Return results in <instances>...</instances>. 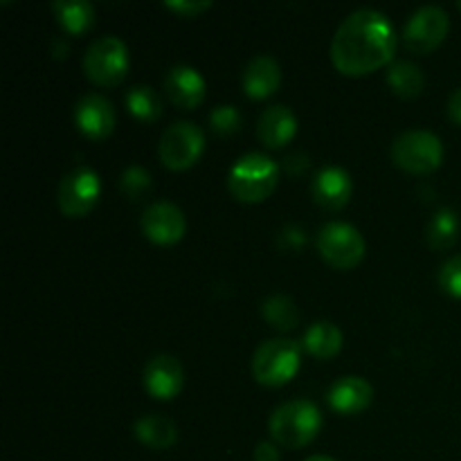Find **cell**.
<instances>
[{"instance_id":"6da1fadb","label":"cell","mask_w":461,"mask_h":461,"mask_svg":"<svg viewBox=\"0 0 461 461\" xmlns=\"http://www.w3.org/2000/svg\"><path fill=\"white\" fill-rule=\"evenodd\" d=\"M396 34L390 18L376 9H356L340 23L331 41V61L342 75L360 77L387 66Z\"/></svg>"},{"instance_id":"7a4b0ae2","label":"cell","mask_w":461,"mask_h":461,"mask_svg":"<svg viewBox=\"0 0 461 461\" xmlns=\"http://www.w3.org/2000/svg\"><path fill=\"white\" fill-rule=\"evenodd\" d=\"M270 435L284 448H304L318 437L322 428V414L315 403L306 399L286 401L270 417Z\"/></svg>"},{"instance_id":"3957f363","label":"cell","mask_w":461,"mask_h":461,"mask_svg":"<svg viewBox=\"0 0 461 461\" xmlns=\"http://www.w3.org/2000/svg\"><path fill=\"white\" fill-rule=\"evenodd\" d=\"M279 183V167L264 153H246L232 165L228 187L241 203H261L275 192Z\"/></svg>"},{"instance_id":"277c9868","label":"cell","mask_w":461,"mask_h":461,"mask_svg":"<svg viewBox=\"0 0 461 461\" xmlns=\"http://www.w3.org/2000/svg\"><path fill=\"white\" fill-rule=\"evenodd\" d=\"M302 351L295 340L288 338H273L257 347L252 356V376L268 387L286 385L293 381L300 369Z\"/></svg>"},{"instance_id":"5b68a950","label":"cell","mask_w":461,"mask_h":461,"mask_svg":"<svg viewBox=\"0 0 461 461\" xmlns=\"http://www.w3.org/2000/svg\"><path fill=\"white\" fill-rule=\"evenodd\" d=\"M392 160L410 174H430L444 162V144L432 131H405L392 144Z\"/></svg>"},{"instance_id":"8992f818","label":"cell","mask_w":461,"mask_h":461,"mask_svg":"<svg viewBox=\"0 0 461 461\" xmlns=\"http://www.w3.org/2000/svg\"><path fill=\"white\" fill-rule=\"evenodd\" d=\"M84 72L93 84L117 86L129 72V48L120 36H99L84 54Z\"/></svg>"},{"instance_id":"52a82bcc","label":"cell","mask_w":461,"mask_h":461,"mask_svg":"<svg viewBox=\"0 0 461 461\" xmlns=\"http://www.w3.org/2000/svg\"><path fill=\"white\" fill-rule=\"evenodd\" d=\"M205 149V133L194 122H176L167 126L160 138L158 156L171 171H185L194 167Z\"/></svg>"},{"instance_id":"ba28073f","label":"cell","mask_w":461,"mask_h":461,"mask_svg":"<svg viewBox=\"0 0 461 461\" xmlns=\"http://www.w3.org/2000/svg\"><path fill=\"white\" fill-rule=\"evenodd\" d=\"M318 250L329 266L349 270L365 257V239L354 225L333 221L318 232Z\"/></svg>"},{"instance_id":"9c48e42d","label":"cell","mask_w":461,"mask_h":461,"mask_svg":"<svg viewBox=\"0 0 461 461\" xmlns=\"http://www.w3.org/2000/svg\"><path fill=\"white\" fill-rule=\"evenodd\" d=\"M450 18L437 5H426V7L417 9L405 23L403 41L405 48L414 54H428L432 50L439 48L444 39L448 36Z\"/></svg>"},{"instance_id":"30bf717a","label":"cell","mask_w":461,"mask_h":461,"mask_svg":"<svg viewBox=\"0 0 461 461\" xmlns=\"http://www.w3.org/2000/svg\"><path fill=\"white\" fill-rule=\"evenodd\" d=\"M102 183L90 167H77L68 171L59 185V207L70 219L86 216L99 201Z\"/></svg>"},{"instance_id":"8fae6325","label":"cell","mask_w":461,"mask_h":461,"mask_svg":"<svg viewBox=\"0 0 461 461\" xmlns=\"http://www.w3.org/2000/svg\"><path fill=\"white\" fill-rule=\"evenodd\" d=\"M140 228L153 243L174 246L185 237L187 225H185V214L178 205L169 201H156L144 210Z\"/></svg>"},{"instance_id":"7c38bea8","label":"cell","mask_w":461,"mask_h":461,"mask_svg":"<svg viewBox=\"0 0 461 461\" xmlns=\"http://www.w3.org/2000/svg\"><path fill=\"white\" fill-rule=\"evenodd\" d=\"M75 122L90 140H104L115 129V108L104 95L86 93L75 106Z\"/></svg>"},{"instance_id":"4fadbf2b","label":"cell","mask_w":461,"mask_h":461,"mask_svg":"<svg viewBox=\"0 0 461 461\" xmlns=\"http://www.w3.org/2000/svg\"><path fill=\"white\" fill-rule=\"evenodd\" d=\"M185 372L178 358L169 354H158L144 367V387L158 401H169L183 390Z\"/></svg>"},{"instance_id":"5bb4252c","label":"cell","mask_w":461,"mask_h":461,"mask_svg":"<svg viewBox=\"0 0 461 461\" xmlns=\"http://www.w3.org/2000/svg\"><path fill=\"white\" fill-rule=\"evenodd\" d=\"M311 194L320 207L336 212L349 203L351 194H354V183L342 167H324L315 174Z\"/></svg>"},{"instance_id":"9a60e30c","label":"cell","mask_w":461,"mask_h":461,"mask_svg":"<svg viewBox=\"0 0 461 461\" xmlns=\"http://www.w3.org/2000/svg\"><path fill=\"white\" fill-rule=\"evenodd\" d=\"M165 93L171 104L192 111L205 99V79L192 66H174L165 77Z\"/></svg>"},{"instance_id":"2e32d148","label":"cell","mask_w":461,"mask_h":461,"mask_svg":"<svg viewBox=\"0 0 461 461\" xmlns=\"http://www.w3.org/2000/svg\"><path fill=\"white\" fill-rule=\"evenodd\" d=\"M297 131V120L293 115L291 108L275 104L261 113L259 122H257V138L264 147L268 149H282L293 140Z\"/></svg>"},{"instance_id":"e0dca14e","label":"cell","mask_w":461,"mask_h":461,"mask_svg":"<svg viewBox=\"0 0 461 461\" xmlns=\"http://www.w3.org/2000/svg\"><path fill=\"white\" fill-rule=\"evenodd\" d=\"M282 84V68L270 54H259L250 59L243 70V90L252 99H266L277 93Z\"/></svg>"},{"instance_id":"ac0fdd59","label":"cell","mask_w":461,"mask_h":461,"mask_svg":"<svg viewBox=\"0 0 461 461\" xmlns=\"http://www.w3.org/2000/svg\"><path fill=\"white\" fill-rule=\"evenodd\" d=\"M374 387L360 376H342L329 390V405L340 414H358L369 408Z\"/></svg>"},{"instance_id":"d6986e66","label":"cell","mask_w":461,"mask_h":461,"mask_svg":"<svg viewBox=\"0 0 461 461\" xmlns=\"http://www.w3.org/2000/svg\"><path fill=\"white\" fill-rule=\"evenodd\" d=\"M135 437L140 444L153 450H167L178 441V428L171 419L160 414H147L135 421Z\"/></svg>"},{"instance_id":"ffe728a7","label":"cell","mask_w":461,"mask_h":461,"mask_svg":"<svg viewBox=\"0 0 461 461\" xmlns=\"http://www.w3.org/2000/svg\"><path fill=\"white\" fill-rule=\"evenodd\" d=\"M304 347L311 356L329 360L342 349V331L329 320H318L304 333Z\"/></svg>"},{"instance_id":"44dd1931","label":"cell","mask_w":461,"mask_h":461,"mask_svg":"<svg viewBox=\"0 0 461 461\" xmlns=\"http://www.w3.org/2000/svg\"><path fill=\"white\" fill-rule=\"evenodd\" d=\"M52 12L57 14L63 30L70 34H84L95 18V7L88 0H57L52 3Z\"/></svg>"},{"instance_id":"7402d4cb","label":"cell","mask_w":461,"mask_h":461,"mask_svg":"<svg viewBox=\"0 0 461 461\" xmlns=\"http://www.w3.org/2000/svg\"><path fill=\"white\" fill-rule=\"evenodd\" d=\"M459 230H461V223H459L457 212L450 210V207H444V210L437 212V214L430 219V223H428L426 228L428 243H430L435 250H448V248H453L455 243H457Z\"/></svg>"},{"instance_id":"603a6c76","label":"cell","mask_w":461,"mask_h":461,"mask_svg":"<svg viewBox=\"0 0 461 461\" xmlns=\"http://www.w3.org/2000/svg\"><path fill=\"white\" fill-rule=\"evenodd\" d=\"M387 84L399 97H417L426 86L421 68L412 61H394L387 70Z\"/></svg>"},{"instance_id":"cb8c5ba5","label":"cell","mask_w":461,"mask_h":461,"mask_svg":"<svg viewBox=\"0 0 461 461\" xmlns=\"http://www.w3.org/2000/svg\"><path fill=\"white\" fill-rule=\"evenodd\" d=\"M126 106L133 113L138 120L142 122H156L162 115V102L160 95L151 88V86H133L124 97Z\"/></svg>"},{"instance_id":"d4e9b609","label":"cell","mask_w":461,"mask_h":461,"mask_svg":"<svg viewBox=\"0 0 461 461\" xmlns=\"http://www.w3.org/2000/svg\"><path fill=\"white\" fill-rule=\"evenodd\" d=\"M261 311H264V318L279 331H288V329H295L300 324V311H297L295 302L286 295L268 297Z\"/></svg>"},{"instance_id":"484cf974","label":"cell","mask_w":461,"mask_h":461,"mask_svg":"<svg viewBox=\"0 0 461 461\" xmlns=\"http://www.w3.org/2000/svg\"><path fill=\"white\" fill-rule=\"evenodd\" d=\"M151 174H149L144 167L131 165L122 171L120 189L126 198H131V201H142V198H147L149 194H151Z\"/></svg>"},{"instance_id":"4316f807","label":"cell","mask_w":461,"mask_h":461,"mask_svg":"<svg viewBox=\"0 0 461 461\" xmlns=\"http://www.w3.org/2000/svg\"><path fill=\"white\" fill-rule=\"evenodd\" d=\"M210 126L214 129V133L219 135H230V133H237L241 129V113L237 111L234 106H216L214 111L210 113Z\"/></svg>"},{"instance_id":"83f0119b","label":"cell","mask_w":461,"mask_h":461,"mask_svg":"<svg viewBox=\"0 0 461 461\" xmlns=\"http://www.w3.org/2000/svg\"><path fill=\"white\" fill-rule=\"evenodd\" d=\"M439 286L444 288L448 295L459 297L461 300V255L450 257L439 270Z\"/></svg>"},{"instance_id":"f1b7e54d","label":"cell","mask_w":461,"mask_h":461,"mask_svg":"<svg viewBox=\"0 0 461 461\" xmlns=\"http://www.w3.org/2000/svg\"><path fill=\"white\" fill-rule=\"evenodd\" d=\"M165 5L171 9V12L180 14V16L185 18H194L212 7L210 0H167Z\"/></svg>"},{"instance_id":"f546056e","label":"cell","mask_w":461,"mask_h":461,"mask_svg":"<svg viewBox=\"0 0 461 461\" xmlns=\"http://www.w3.org/2000/svg\"><path fill=\"white\" fill-rule=\"evenodd\" d=\"M255 461H279V450L270 441H261L255 450Z\"/></svg>"},{"instance_id":"4dcf8cb0","label":"cell","mask_w":461,"mask_h":461,"mask_svg":"<svg viewBox=\"0 0 461 461\" xmlns=\"http://www.w3.org/2000/svg\"><path fill=\"white\" fill-rule=\"evenodd\" d=\"M448 117L461 126V88L455 90L448 99Z\"/></svg>"},{"instance_id":"1f68e13d","label":"cell","mask_w":461,"mask_h":461,"mask_svg":"<svg viewBox=\"0 0 461 461\" xmlns=\"http://www.w3.org/2000/svg\"><path fill=\"white\" fill-rule=\"evenodd\" d=\"M306 461H336V459L327 457V455H313V457H309Z\"/></svg>"},{"instance_id":"d6a6232c","label":"cell","mask_w":461,"mask_h":461,"mask_svg":"<svg viewBox=\"0 0 461 461\" xmlns=\"http://www.w3.org/2000/svg\"><path fill=\"white\" fill-rule=\"evenodd\" d=\"M457 7H459V12H461V0H459V3H457Z\"/></svg>"}]
</instances>
